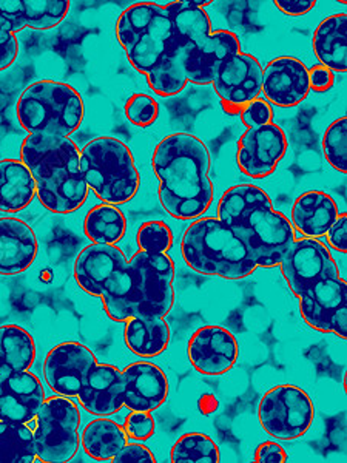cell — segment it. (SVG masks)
Instances as JSON below:
<instances>
[{
	"instance_id": "cell-35",
	"label": "cell",
	"mask_w": 347,
	"mask_h": 463,
	"mask_svg": "<svg viewBox=\"0 0 347 463\" xmlns=\"http://www.w3.org/2000/svg\"><path fill=\"white\" fill-rule=\"evenodd\" d=\"M136 241L145 252L167 253L174 246V232L167 222H144L137 229Z\"/></svg>"
},
{
	"instance_id": "cell-21",
	"label": "cell",
	"mask_w": 347,
	"mask_h": 463,
	"mask_svg": "<svg viewBox=\"0 0 347 463\" xmlns=\"http://www.w3.org/2000/svg\"><path fill=\"white\" fill-rule=\"evenodd\" d=\"M39 253L36 233L16 216L0 218V275L14 277L27 272Z\"/></svg>"
},
{
	"instance_id": "cell-23",
	"label": "cell",
	"mask_w": 347,
	"mask_h": 463,
	"mask_svg": "<svg viewBox=\"0 0 347 463\" xmlns=\"http://www.w3.org/2000/svg\"><path fill=\"white\" fill-rule=\"evenodd\" d=\"M241 52L239 37L229 30L211 32L184 56V74L189 84L211 85L216 70L231 54Z\"/></svg>"
},
{
	"instance_id": "cell-9",
	"label": "cell",
	"mask_w": 347,
	"mask_h": 463,
	"mask_svg": "<svg viewBox=\"0 0 347 463\" xmlns=\"http://www.w3.org/2000/svg\"><path fill=\"white\" fill-rule=\"evenodd\" d=\"M36 417L33 434L37 458L45 463L70 462L80 448V406L56 394L45 399Z\"/></svg>"
},
{
	"instance_id": "cell-41",
	"label": "cell",
	"mask_w": 347,
	"mask_h": 463,
	"mask_svg": "<svg viewBox=\"0 0 347 463\" xmlns=\"http://www.w3.org/2000/svg\"><path fill=\"white\" fill-rule=\"evenodd\" d=\"M327 242L337 252L346 253L347 250V215L340 213L335 222L326 232Z\"/></svg>"
},
{
	"instance_id": "cell-26",
	"label": "cell",
	"mask_w": 347,
	"mask_h": 463,
	"mask_svg": "<svg viewBox=\"0 0 347 463\" xmlns=\"http://www.w3.org/2000/svg\"><path fill=\"white\" fill-rule=\"evenodd\" d=\"M37 195L36 181L21 159H0V212L14 215L25 211Z\"/></svg>"
},
{
	"instance_id": "cell-43",
	"label": "cell",
	"mask_w": 347,
	"mask_h": 463,
	"mask_svg": "<svg viewBox=\"0 0 347 463\" xmlns=\"http://www.w3.org/2000/svg\"><path fill=\"white\" fill-rule=\"evenodd\" d=\"M253 460L257 463H285L287 462V453L279 443L264 442L255 449Z\"/></svg>"
},
{
	"instance_id": "cell-5",
	"label": "cell",
	"mask_w": 347,
	"mask_h": 463,
	"mask_svg": "<svg viewBox=\"0 0 347 463\" xmlns=\"http://www.w3.org/2000/svg\"><path fill=\"white\" fill-rule=\"evenodd\" d=\"M21 161L36 181L37 200L52 213L69 215L89 198V185L80 169V148L71 137L27 135Z\"/></svg>"
},
{
	"instance_id": "cell-6",
	"label": "cell",
	"mask_w": 347,
	"mask_h": 463,
	"mask_svg": "<svg viewBox=\"0 0 347 463\" xmlns=\"http://www.w3.org/2000/svg\"><path fill=\"white\" fill-rule=\"evenodd\" d=\"M185 264L196 274L244 279L258 269L241 240L218 216H201L187 227L181 240Z\"/></svg>"
},
{
	"instance_id": "cell-1",
	"label": "cell",
	"mask_w": 347,
	"mask_h": 463,
	"mask_svg": "<svg viewBox=\"0 0 347 463\" xmlns=\"http://www.w3.org/2000/svg\"><path fill=\"white\" fill-rule=\"evenodd\" d=\"M116 37L133 69L147 78L153 93L178 96L187 87L184 43L176 36L165 5L136 2L116 22Z\"/></svg>"
},
{
	"instance_id": "cell-22",
	"label": "cell",
	"mask_w": 347,
	"mask_h": 463,
	"mask_svg": "<svg viewBox=\"0 0 347 463\" xmlns=\"http://www.w3.org/2000/svg\"><path fill=\"white\" fill-rule=\"evenodd\" d=\"M71 4L67 0H0V22L13 34L32 30H52L69 16Z\"/></svg>"
},
{
	"instance_id": "cell-42",
	"label": "cell",
	"mask_w": 347,
	"mask_h": 463,
	"mask_svg": "<svg viewBox=\"0 0 347 463\" xmlns=\"http://www.w3.org/2000/svg\"><path fill=\"white\" fill-rule=\"evenodd\" d=\"M309 84H311V90L316 93H326L335 84L333 71L321 63H316L309 69Z\"/></svg>"
},
{
	"instance_id": "cell-36",
	"label": "cell",
	"mask_w": 347,
	"mask_h": 463,
	"mask_svg": "<svg viewBox=\"0 0 347 463\" xmlns=\"http://www.w3.org/2000/svg\"><path fill=\"white\" fill-rule=\"evenodd\" d=\"M124 111H126L127 119L132 126L147 128L158 121V100L148 96L147 93H135L127 99Z\"/></svg>"
},
{
	"instance_id": "cell-18",
	"label": "cell",
	"mask_w": 347,
	"mask_h": 463,
	"mask_svg": "<svg viewBox=\"0 0 347 463\" xmlns=\"http://www.w3.org/2000/svg\"><path fill=\"white\" fill-rule=\"evenodd\" d=\"M126 379L115 364H98L89 369L78 401L89 414L111 417L124 408Z\"/></svg>"
},
{
	"instance_id": "cell-16",
	"label": "cell",
	"mask_w": 347,
	"mask_h": 463,
	"mask_svg": "<svg viewBox=\"0 0 347 463\" xmlns=\"http://www.w3.org/2000/svg\"><path fill=\"white\" fill-rule=\"evenodd\" d=\"M187 354L196 373L218 377L235 368L239 357V345L227 327L207 325L193 332Z\"/></svg>"
},
{
	"instance_id": "cell-7",
	"label": "cell",
	"mask_w": 347,
	"mask_h": 463,
	"mask_svg": "<svg viewBox=\"0 0 347 463\" xmlns=\"http://www.w3.org/2000/svg\"><path fill=\"white\" fill-rule=\"evenodd\" d=\"M16 118L28 135L70 137L84 122V99L67 82L36 80L19 96Z\"/></svg>"
},
{
	"instance_id": "cell-15",
	"label": "cell",
	"mask_w": 347,
	"mask_h": 463,
	"mask_svg": "<svg viewBox=\"0 0 347 463\" xmlns=\"http://www.w3.org/2000/svg\"><path fill=\"white\" fill-rule=\"evenodd\" d=\"M96 364L95 353L82 343H59L43 360V379L54 394L74 399Z\"/></svg>"
},
{
	"instance_id": "cell-20",
	"label": "cell",
	"mask_w": 347,
	"mask_h": 463,
	"mask_svg": "<svg viewBox=\"0 0 347 463\" xmlns=\"http://www.w3.org/2000/svg\"><path fill=\"white\" fill-rule=\"evenodd\" d=\"M126 379L124 406L130 411L159 410L169 399V377L158 364L139 360L122 371Z\"/></svg>"
},
{
	"instance_id": "cell-24",
	"label": "cell",
	"mask_w": 347,
	"mask_h": 463,
	"mask_svg": "<svg viewBox=\"0 0 347 463\" xmlns=\"http://www.w3.org/2000/svg\"><path fill=\"white\" fill-rule=\"evenodd\" d=\"M126 261V253L116 244H89L78 255L74 279L80 289L99 298L107 279Z\"/></svg>"
},
{
	"instance_id": "cell-19",
	"label": "cell",
	"mask_w": 347,
	"mask_h": 463,
	"mask_svg": "<svg viewBox=\"0 0 347 463\" xmlns=\"http://www.w3.org/2000/svg\"><path fill=\"white\" fill-rule=\"evenodd\" d=\"M45 399L42 380L32 371L0 377V420L28 423Z\"/></svg>"
},
{
	"instance_id": "cell-3",
	"label": "cell",
	"mask_w": 347,
	"mask_h": 463,
	"mask_svg": "<svg viewBox=\"0 0 347 463\" xmlns=\"http://www.w3.org/2000/svg\"><path fill=\"white\" fill-rule=\"evenodd\" d=\"M104 311L116 323L132 317L165 318L174 305V263L167 253L137 250L116 269L100 292Z\"/></svg>"
},
{
	"instance_id": "cell-4",
	"label": "cell",
	"mask_w": 347,
	"mask_h": 463,
	"mask_svg": "<svg viewBox=\"0 0 347 463\" xmlns=\"http://www.w3.org/2000/svg\"><path fill=\"white\" fill-rule=\"evenodd\" d=\"M218 218L230 227L259 268H278L294 242L289 218L275 209L267 192L255 184L230 187L218 203Z\"/></svg>"
},
{
	"instance_id": "cell-29",
	"label": "cell",
	"mask_w": 347,
	"mask_h": 463,
	"mask_svg": "<svg viewBox=\"0 0 347 463\" xmlns=\"http://www.w3.org/2000/svg\"><path fill=\"white\" fill-rule=\"evenodd\" d=\"M36 342L19 325L0 326V377L30 371L36 362Z\"/></svg>"
},
{
	"instance_id": "cell-27",
	"label": "cell",
	"mask_w": 347,
	"mask_h": 463,
	"mask_svg": "<svg viewBox=\"0 0 347 463\" xmlns=\"http://www.w3.org/2000/svg\"><path fill=\"white\" fill-rule=\"evenodd\" d=\"M170 337L169 323L161 317H132L126 321L124 342L137 357H158L167 351Z\"/></svg>"
},
{
	"instance_id": "cell-10",
	"label": "cell",
	"mask_w": 347,
	"mask_h": 463,
	"mask_svg": "<svg viewBox=\"0 0 347 463\" xmlns=\"http://www.w3.org/2000/svg\"><path fill=\"white\" fill-rule=\"evenodd\" d=\"M259 425L277 440H296L307 434L315 420V405L296 384H278L261 397Z\"/></svg>"
},
{
	"instance_id": "cell-31",
	"label": "cell",
	"mask_w": 347,
	"mask_h": 463,
	"mask_svg": "<svg viewBox=\"0 0 347 463\" xmlns=\"http://www.w3.org/2000/svg\"><path fill=\"white\" fill-rule=\"evenodd\" d=\"M84 233L93 244H117L126 237L127 216L117 205H95L85 215Z\"/></svg>"
},
{
	"instance_id": "cell-17",
	"label": "cell",
	"mask_w": 347,
	"mask_h": 463,
	"mask_svg": "<svg viewBox=\"0 0 347 463\" xmlns=\"http://www.w3.org/2000/svg\"><path fill=\"white\" fill-rule=\"evenodd\" d=\"M261 93L270 106L283 109L300 106L311 93L309 69L298 58H275L263 69Z\"/></svg>"
},
{
	"instance_id": "cell-33",
	"label": "cell",
	"mask_w": 347,
	"mask_h": 463,
	"mask_svg": "<svg viewBox=\"0 0 347 463\" xmlns=\"http://www.w3.org/2000/svg\"><path fill=\"white\" fill-rule=\"evenodd\" d=\"M170 460L174 463H220L221 453L211 436L202 432H187L174 442Z\"/></svg>"
},
{
	"instance_id": "cell-45",
	"label": "cell",
	"mask_w": 347,
	"mask_h": 463,
	"mask_svg": "<svg viewBox=\"0 0 347 463\" xmlns=\"http://www.w3.org/2000/svg\"><path fill=\"white\" fill-rule=\"evenodd\" d=\"M218 408H220V401L216 399V395L211 394V392L201 395L200 401H198V410L202 416H211Z\"/></svg>"
},
{
	"instance_id": "cell-44",
	"label": "cell",
	"mask_w": 347,
	"mask_h": 463,
	"mask_svg": "<svg viewBox=\"0 0 347 463\" xmlns=\"http://www.w3.org/2000/svg\"><path fill=\"white\" fill-rule=\"evenodd\" d=\"M315 0H277L275 6L287 16L300 17L315 8Z\"/></svg>"
},
{
	"instance_id": "cell-37",
	"label": "cell",
	"mask_w": 347,
	"mask_h": 463,
	"mask_svg": "<svg viewBox=\"0 0 347 463\" xmlns=\"http://www.w3.org/2000/svg\"><path fill=\"white\" fill-rule=\"evenodd\" d=\"M124 430L128 439L136 442H145L152 439L156 431V421L153 419L152 412L148 411H132L127 416Z\"/></svg>"
},
{
	"instance_id": "cell-2",
	"label": "cell",
	"mask_w": 347,
	"mask_h": 463,
	"mask_svg": "<svg viewBox=\"0 0 347 463\" xmlns=\"http://www.w3.org/2000/svg\"><path fill=\"white\" fill-rule=\"evenodd\" d=\"M153 172L158 178L159 203L179 222L198 220L211 209L215 196L211 183V158L200 137L172 133L153 150Z\"/></svg>"
},
{
	"instance_id": "cell-13",
	"label": "cell",
	"mask_w": 347,
	"mask_h": 463,
	"mask_svg": "<svg viewBox=\"0 0 347 463\" xmlns=\"http://www.w3.org/2000/svg\"><path fill=\"white\" fill-rule=\"evenodd\" d=\"M298 300L307 326L347 338V286L342 275L321 279Z\"/></svg>"
},
{
	"instance_id": "cell-25",
	"label": "cell",
	"mask_w": 347,
	"mask_h": 463,
	"mask_svg": "<svg viewBox=\"0 0 347 463\" xmlns=\"http://www.w3.org/2000/svg\"><path fill=\"white\" fill-rule=\"evenodd\" d=\"M338 215L337 201L331 195L323 190H307L295 200L290 222L305 237L320 238L326 235Z\"/></svg>"
},
{
	"instance_id": "cell-38",
	"label": "cell",
	"mask_w": 347,
	"mask_h": 463,
	"mask_svg": "<svg viewBox=\"0 0 347 463\" xmlns=\"http://www.w3.org/2000/svg\"><path fill=\"white\" fill-rule=\"evenodd\" d=\"M274 109L268 104L267 100L257 98L248 106H244L239 111V118L246 128H255V127L266 126L274 122Z\"/></svg>"
},
{
	"instance_id": "cell-28",
	"label": "cell",
	"mask_w": 347,
	"mask_h": 463,
	"mask_svg": "<svg viewBox=\"0 0 347 463\" xmlns=\"http://www.w3.org/2000/svg\"><path fill=\"white\" fill-rule=\"evenodd\" d=\"M312 48L315 58L331 71H347V16L332 14L314 32Z\"/></svg>"
},
{
	"instance_id": "cell-30",
	"label": "cell",
	"mask_w": 347,
	"mask_h": 463,
	"mask_svg": "<svg viewBox=\"0 0 347 463\" xmlns=\"http://www.w3.org/2000/svg\"><path fill=\"white\" fill-rule=\"evenodd\" d=\"M127 442L126 430L110 417H98L80 431V447L96 462H108Z\"/></svg>"
},
{
	"instance_id": "cell-11",
	"label": "cell",
	"mask_w": 347,
	"mask_h": 463,
	"mask_svg": "<svg viewBox=\"0 0 347 463\" xmlns=\"http://www.w3.org/2000/svg\"><path fill=\"white\" fill-rule=\"evenodd\" d=\"M278 268L296 298L321 279L340 275L331 250L316 238H295Z\"/></svg>"
},
{
	"instance_id": "cell-14",
	"label": "cell",
	"mask_w": 347,
	"mask_h": 463,
	"mask_svg": "<svg viewBox=\"0 0 347 463\" xmlns=\"http://www.w3.org/2000/svg\"><path fill=\"white\" fill-rule=\"evenodd\" d=\"M287 148L289 139L278 124L248 128L238 141V167L249 178H267L285 159Z\"/></svg>"
},
{
	"instance_id": "cell-34",
	"label": "cell",
	"mask_w": 347,
	"mask_h": 463,
	"mask_svg": "<svg viewBox=\"0 0 347 463\" xmlns=\"http://www.w3.org/2000/svg\"><path fill=\"white\" fill-rule=\"evenodd\" d=\"M323 152L327 163L340 174H347V118L332 122L323 135Z\"/></svg>"
},
{
	"instance_id": "cell-12",
	"label": "cell",
	"mask_w": 347,
	"mask_h": 463,
	"mask_svg": "<svg viewBox=\"0 0 347 463\" xmlns=\"http://www.w3.org/2000/svg\"><path fill=\"white\" fill-rule=\"evenodd\" d=\"M211 85L221 100L222 110L229 115H239L242 107L261 95L263 67L252 54H231L216 70Z\"/></svg>"
},
{
	"instance_id": "cell-8",
	"label": "cell",
	"mask_w": 347,
	"mask_h": 463,
	"mask_svg": "<svg viewBox=\"0 0 347 463\" xmlns=\"http://www.w3.org/2000/svg\"><path fill=\"white\" fill-rule=\"evenodd\" d=\"M80 169L89 189L106 204H127L141 189V174L133 152L117 137L91 139L80 150Z\"/></svg>"
},
{
	"instance_id": "cell-39",
	"label": "cell",
	"mask_w": 347,
	"mask_h": 463,
	"mask_svg": "<svg viewBox=\"0 0 347 463\" xmlns=\"http://www.w3.org/2000/svg\"><path fill=\"white\" fill-rule=\"evenodd\" d=\"M113 463H155L156 458L150 448L143 443L127 442L119 453L111 458Z\"/></svg>"
},
{
	"instance_id": "cell-32",
	"label": "cell",
	"mask_w": 347,
	"mask_h": 463,
	"mask_svg": "<svg viewBox=\"0 0 347 463\" xmlns=\"http://www.w3.org/2000/svg\"><path fill=\"white\" fill-rule=\"evenodd\" d=\"M36 458L34 434L27 423L0 420V463H33Z\"/></svg>"
},
{
	"instance_id": "cell-40",
	"label": "cell",
	"mask_w": 347,
	"mask_h": 463,
	"mask_svg": "<svg viewBox=\"0 0 347 463\" xmlns=\"http://www.w3.org/2000/svg\"><path fill=\"white\" fill-rule=\"evenodd\" d=\"M19 56V41L16 34L0 22V71L10 69Z\"/></svg>"
}]
</instances>
